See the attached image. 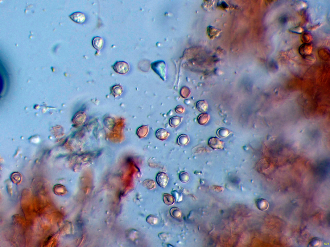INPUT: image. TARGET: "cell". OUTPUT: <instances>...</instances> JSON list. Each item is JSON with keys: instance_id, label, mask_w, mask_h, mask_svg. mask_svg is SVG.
Segmentation results:
<instances>
[{"instance_id": "cell-1", "label": "cell", "mask_w": 330, "mask_h": 247, "mask_svg": "<svg viewBox=\"0 0 330 247\" xmlns=\"http://www.w3.org/2000/svg\"><path fill=\"white\" fill-rule=\"evenodd\" d=\"M114 71L121 74H126L130 70V66L127 62L124 61H117L113 66Z\"/></svg>"}, {"instance_id": "cell-2", "label": "cell", "mask_w": 330, "mask_h": 247, "mask_svg": "<svg viewBox=\"0 0 330 247\" xmlns=\"http://www.w3.org/2000/svg\"><path fill=\"white\" fill-rule=\"evenodd\" d=\"M208 143L210 147L214 149H223L224 147L223 142L216 137L211 138Z\"/></svg>"}, {"instance_id": "cell-3", "label": "cell", "mask_w": 330, "mask_h": 247, "mask_svg": "<svg viewBox=\"0 0 330 247\" xmlns=\"http://www.w3.org/2000/svg\"><path fill=\"white\" fill-rule=\"evenodd\" d=\"M169 177L167 174L164 172L158 173L156 177V180L158 185L161 187L165 188L167 185Z\"/></svg>"}, {"instance_id": "cell-4", "label": "cell", "mask_w": 330, "mask_h": 247, "mask_svg": "<svg viewBox=\"0 0 330 247\" xmlns=\"http://www.w3.org/2000/svg\"><path fill=\"white\" fill-rule=\"evenodd\" d=\"M69 16L73 21L79 24H83L86 20L85 14L80 12L73 13Z\"/></svg>"}, {"instance_id": "cell-5", "label": "cell", "mask_w": 330, "mask_h": 247, "mask_svg": "<svg viewBox=\"0 0 330 247\" xmlns=\"http://www.w3.org/2000/svg\"><path fill=\"white\" fill-rule=\"evenodd\" d=\"M92 42L93 47L98 51L101 50L104 45L103 39L98 36L93 38L92 39Z\"/></svg>"}, {"instance_id": "cell-6", "label": "cell", "mask_w": 330, "mask_h": 247, "mask_svg": "<svg viewBox=\"0 0 330 247\" xmlns=\"http://www.w3.org/2000/svg\"><path fill=\"white\" fill-rule=\"evenodd\" d=\"M53 192L56 195L62 196L66 193L67 190L63 185L60 184L55 185L53 189Z\"/></svg>"}, {"instance_id": "cell-7", "label": "cell", "mask_w": 330, "mask_h": 247, "mask_svg": "<svg viewBox=\"0 0 330 247\" xmlns=\"http://www.w3.org/2000/svg\"><path fill=\"white\" fill-rule=\"evenodd\" d=\"M170 135V133L166 130L161 128L158 130L156 132V136L158 139L164 141L167 139Z\"/></svg>"}, {"instance_id": "cell-8", "label": "cell", "mask_w": 330, "mask_h": 247, "mask_svg": "<svg viewBox=\"0 0 330 247\" xmlns=\"http://www.w3.org/2000/svg\"><path fill=\"white\" fill-rule=\"evenodd\" d=\"M123 93V88L119 85H115L111 88V93L115 97L120 96Z\"/></svg>"}, {"instance_id": "cell-9", "label": "cell", "mask_w": 330, "mask_h": 247, "mask_svg": "<svg viewBox=\"0 0 330 247\" xmlns=\"http://www.w3.org/2000/svg\"><path fill=\"white\" fill-rule=\"evenodd\" d=\"M190 141L189 138L186 134H182L181 135L177 140V143L180 146H185Z\"/></svg>"}, {"instance_id": "cell-10", "label": "cell", "mask_w": 330, "mask_h": 247, "mask_svg": "<svg viewBox=\"0 0 330 247\" xmlns=\"http://www.w3.org/2000/svg\"><path fill=\"white\" fill-rule=\"evenodd\" d=\"M163 200L164 204L168 206L173 205L175 202V200L173 195L166 193L164 194Z\"/></svg>"}, {"instance_id": "cell-11", "label": "cell", "mask_w": 330, "mask_h": 247, "mask_svg": "<svg viewBox=\"0 0 330 247\" xmlns=\"http://www.w3.org/2000/svg\"><path fill=\"white\" fill-rule=\"evenodd\" d=\"M170 212L171 216L174 219H179L181 217V210L177 207H172L170 210Z\"/></svg>"}, {"instance_id": "cell-12", "label": "cell", "mask_w": 330, "mask_h": 247, "mask_svg": "<svg viewBox=\"0 0 330 247\" xmlns=\"http://www.w3.org/2000/svg\"><path fill=\"white\" fill-rule=\"evenodd\" d=\"M182 117L179 116H175L171 118L169 121L171 126L173 127H178L182 121Z\"/></svg>"}, {"instance_id": "cell-13", "label": "cell", "mask_w": 330, "mask_h": 247, "mask_svg": "<svg viewBox=\"0 0 330 247\" xmlns=\"http://www.w3.org/2000/svg\"><path fill=\"white\" fill-rule=\"evenodd\" d=\"M196 106L197 109L202 113L206 112L208 108V104L204 100H200L198 102Z\"/></svg>"}, {"instance_id": "cell-14", "label": "cell", "mask_w": 330, "mask_h": 247, "mask_svg": "<svg viewBox=\"0 0 330 247\" xmlns=\"http://www.w3.org/2000/svg\"><path fill=\"white\" fill-rule=\"evenodd\" d=\"M209 119V116L208 114L206 113H203L199 115L198 118V121L199 124L203 125L206 124Z\"/></svg>"}, {"instance_id": "cell-15", "label": "cell", "mask_w": 330, "mask_h": 247, "mask_svg": "<svg viewBox=\"0 0 330 247\" xmlns=\"http://www.w3.org/2000/svg\"><path fill=\"white\" fill-rule=\"evenodd\" d=\"M230 131L227 128H221L218 130L217 134L218 136L220 137H225L229 135Z\"/></svg>"}, {"instance_id": "cell-16", "label": "cell", "mask_w": 330, "mask_h": 247, "mask_svg": "<svg viewBox=\"0 0 330 247\" xmlns=\"http://www.w3.org/2000/svg\"><path fill=\"white\" fill-rule=\"evenodd\" d=\"M179 178L181 182L186 183L189 182L190 179V177L189 174L185 172H182L179 174Z\"/></svg>"}, {"instance_id": "cell-17", "label": "cell", "mask_w": 330, "mask_h": 247, "mask_svg": "<svg viewBox=\"0 0 330 247\" xmlns=\"http://www.w3.org/2000/svg\"><path fill=\"white\" fill-rule=\"evenodd\" d=\"M148 132V128L147 126H144L141 127L138 131V135L140 138H143L146 137Z\"/></svg>"}, {"instance_id": "cell-18", "label": "cell", "mask_w": 330, "mask_h": 247, "mask_svg": "<svg viewBox=\"0 0 330 247\" xmlns=\"http://www.w3.org/2000/svg\"><path fill=\"white\" fill-rule=\"evenodd\" d=\"M143 186L148 189H153L155 187V183L153 180L147 179L144 181Z\"/></svg>"}, {"instance_id": "cell-19", "label": "cell", "mask_w": 330, "mask_h": 247, "mask_svg": "<svg viewBox=\"0 0 330 247\" xmlns=\"http://www.w3.org/2000/svg\"><path fill=\"white\" fill-rule=\"evenodd\" d=\"M147 222L151 225L156 224L158 222V219L157 217L153 215L148 216L146 219Z\"/></svg>"}, {"instance_id": "cell-20", "label": "cell", "mask_w": 330, "mask_h": 247, "mask_svg": "<svg viewBox=\"0 0 330 247\" xmlns=\"http://www.w3.org/2000/svg\"><path fill=\"white\" fill-rule=\"evenodd\" d=\"M11 178L13 183L17 184L21 183L22 177L20 174L16 173L12 174Z\"/></svg>"}, {"instance_id": "cell-21", "label": "cell", "mask_w": 330, "mask_h": 247, "mask_svg": "<svg viewBox=\"0 0 330 247\" xmlns=\"http://www.w3.org/2000/svg\"><path fill=\"white\" fill-rule=\"evenodd\" d=\"M257 203H258V206L259 208L261 210H265L268 207V203L265 200H260Z\"/></svg>"}, {"instance_id": "cell-22", "label": "cell", "mask_w": 330, "mask_h": 247, "mask_svg": "<svg viewBox=\"0 0 330 247\" xmlns=\"http://www.w3.org/2000/svg\"><path fill=\"white\" fill-rule=\"evenodd\" d=\"M172 195L174 197L175 201L179 202L183 200V196L181 194L175 190L171 193Z\"/></svg>"}, {"instance_id": "cell-23", "label": "cell", "mask_w": 330, "mask_h": 247, "mask_svg": "<svg viewBox=\"0 0 330 247\" xmlns=\"http://www.w3.org/2000/svg\"><path fill=\"white\" fill-rule=\"evenodd\" d=\"M321 240L318 238H314L310 242L309 245V246L318 247L321 245Z\"/></svg>"}, {"instance_id": "cell-24", "label": "cell", "mask_w": 330, "mask_h": 247, "mask_svg": "<svg viewBox=\"0 0 330 247\" xmlns=\"http://www.w3.org/2000/svg\"><path fill=\"white\" fill-rule=\"evenodd\" d=\"M159 238L161 240H164V241H166L168 239V236L166 234L164 233H161L159 234Z\"/></svg>"}]
</instances>
